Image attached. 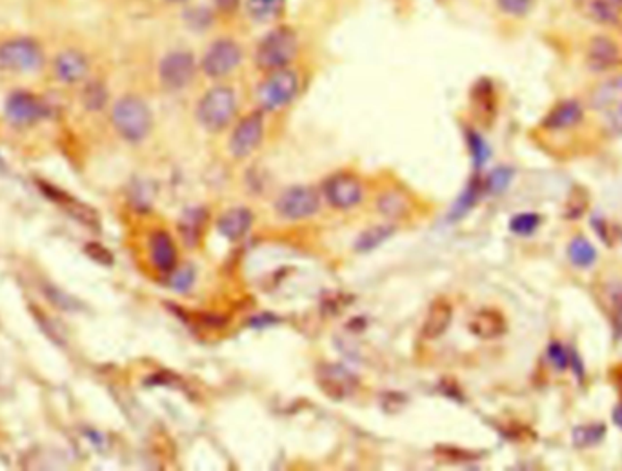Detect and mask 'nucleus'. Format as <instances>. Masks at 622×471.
Here are the masks:
<instances>
[{"label": "nucleus", "instance_id": "10", "mask_svg": "<svg viewBox=\"0 0 622 471\" xmlns=\"http://www.w3.org/2000/svg\"><path fill=\"white\" fill-rule=\"evenodd\" d=\"M275 210L286 220H306L321 210V197L314 188L293 186L281 193Z\"/></svg>", "mask_w": 622, "mask_h": 471}, {"label": "nucleus", "instance_id": "26", "mask_svg": "<svg viewBox=\"0 0 622 471\" xmlns=\"http://www.w3.org/2000/svg\"><path fill=\"white\" fill-rule=\"evenodd\" d=\"M393 233H395V226H388V224L367 227L357 237L355 252L367 253V252L377 250L379 246H383L386 241H390L393 237Z\"/></svg>", "mask_w": 622, "mask_h": 471}, {"label": "nucleus", "instance_id": "7", "mask_svg": "<svg viewBox=\"0 0 622 471\" xmlns=\"http://www.w3.org/2000/svg\"><path fill=\"white\" fill-rule=\"evenodd\" d=\"M159 81L164 90L168 91H182L188 88L199 70V61L195 58L194 51L177 47L168 51L159 63Z\"/></svg>", "mask_w": 622, "mask_h": 471}, {"label": "nucleus", "instance_id": "27", "mask_svg": "<svg viewBox=\"0 0 622 471\" xmlns=\"http://www.w3.org/2000/svg\"><path fill=\"white\" fill-rule=\"evenodd\" d=\"M217 13L212 6H204V4H195V6H188L184 10V24L188 26L190 31H195V33H204L208 31L215 21H217Z\"/></svg>", "mask_w": 622, "mask_h": 471}, {"label": "nucleus", "instance_id": "6", "mask_svg": "<svg viewBox=\"0 0 622 471\" xmlns=\"http://www.w3.org/2000/svg\"><path fill=\"white\" fill-rule=\"evenodd\" d=\"M244 63V47L231 37L215 39L203 53L199 70L212 81L229 77Z\"/></svg>", "mask_w": 622, "mask_h": 471}, {"label": "nucleus", "instance_id": "17", "mask_svg": "<svg viewBox=\"0 0 622 471\" xmlns=\"http://www.w3.org/2000/svg\"><path fill=\"white\" fill-rule=\"evenodd\" d=\"M495 15L510 26L528 24L539 12L540 0H491Z\"/></svg>", "mask_w": 622, "mask_h": 471}, {"label": "nucleus", "instance_id": "2", "mask_svg": "<svg viewBox=\"0 0 622 471\" xmlns=\"http://www.w3.org/2000/svg\"><path fill=\"white\" fill-rule=\"evenodd\" d=\"M111 123L117 133L128 142H143L153 130V113L137 95H126L115 102Z\"/></svg>", "mask_w": 622, "mask_h": 471}, {"label": "nucleus", "instance_id": "5", "mask_svg": "<svg viewBox=\"0 0 622 471\" xmlns=\"http://www.w3.org/2000/svg\"><path fill=\"white\" fill-rule=\"evenodd\" d=\"M300 91V77L293 68L268 72L257 86V102L264 113L288 107Z\"/></svg>", "mask_w": 622, "mask_h": 471}, {"label": "nucleus", "instance_id": "29", "mask_svg": "<svg viewBox=\"0 0 622 471\" xmlns=\"http://www.w3.org/2000/svg\"><path fill=\"white\" fill-rule=\"evenodd\" d=\"M480 190H482V183L479 176H473L470 181V184L466 186V190L461 193V197L455 201L452 211H450V220H461L462 217H466L477 204L479 197H480Z\"/></svg>", "mask_w": 622, "mask_h": 471}, {"label": "nucleus", "instance_id": "48", "mask_svg": "<svg viewBox=\"0 0 622 471\" xmlns=\"http://www.w3.org/2000/svg\"><path fill=\"white\" fill-rule=\"evenodd\" d=\"M168 4H173V6H184V4H188L190 0H166Z\"/></svg>", "mask_w": 622, "mask_h": 471}, {"label": "nucleus", "instance_id": "14", "mask_svg": "<svg viewBox=\"0 0 622 471\" xmlns=\"http://www.w3.org/2000/svg\"><path fill=\"white\" fill-rule=\"evenodd\" d=\"M317 381L323 391L335 400L350 397L357 388L353 373L339 364H323L317 372Z\"/></svg>", "mask_w": 622, "mask_h": 471}, {"label": "nucleus", "instance_id": "39", "mask_svg": "<svg viewBox=\"0 0 622 471\" xmlns=\"http://www.w3.org/2000/svg\"><path fill=\"white\" fill-rule=\"evenodd\" d=\"M169 275H171L169 284L178 293H186L195 282V271L192 268H180V270L175 268Z\"/></svg>", "mask_w": 622, "mask_h": 471}, {"label": "nucleus", "instance_id": "40", "mask_svg": "<svg viewBox=\"0 0 622 471\" xmlns=\"http://www.w3.org/2000/svg\"><path fill=\"white\" fill-rule=\"evenodd\" d=\"M611 324L615 337L622 335V289L611 293Z\"/></svg>", "mask_w": 622, "mask_h": 471}, {"label": "nucleus", "instance_id": "19", "mask_svg": "<svg viewBox=\"0 0 622 471\" xmlns=\"http://www.w3.org/2000/svg\"><path fill=\"white\" fill-rule=\"evenodd\" d=\"M254 224V213L244 206L231 208L224 211L217 220V231L229 243H237L242 237H246L247 231L252 229Z\"/></svg>", "mask_w": 622, "mask_h": 471}, {"label": "nucleus", "instance_id": "35", "mask_svg": "<svg viewBox=\"0 0 622 471\" xmlns=\"http://www.w3.org/2000/svg\"><path fill=\"white\" fill-rule=\"evenodd\" d=\"M540 222L542 218L539 213H533V211L517 213L510 220V231L519 235V237H530V235H533L539 229Z\"/></svg>", "mask_w": 622, "mask_h": 471}, {"label": "nucleus", "instance_id": "12", "mask_svg": "<svg viewBox=\"0 0 622 471\" xmlns=\"http://www.w3.org/2000/svg\"><path fill=\"white\" fill-rule=\"evenodd\" d=\"M572 4L593 28H622V0H572Z\"/></svg>", "mask_w": 622, "mask_h": 471}, {"label": "nucleus", "instance_id": "20", "mask_svg": "<svg viewBox=\"0 0 622 471\" xmlns=\"http://www.w3.org/2000/svg\"><path fill=\"white\" fill-rule=\"evenodd\" d=\"M208 220H210V211L203 206L186 210L178 220V231H180L182 243L188 248L199 246V243L203 241V235L208 227Z\"/></svg>", "mask_w": 622, "mask_h": 471}, {"label": "nucleus", "instance_id": "8", "mask_svg": "<svg viewBox=\"0 0 622 471\" xmlns=\"http://www.w3.org/2000/svg\"><path fill=\"white\" fill-rule=\"evenodd\" d=\"M44 64V49L30 37H15L0 44V66L17 73H33Z\"/></svg>", "mask_w": 622, "mask_h": 471}, {"label": "nucleus", "instance_id": "22", "mask_svg": "<svg viewBox=\"0 0 622 471\" xmlns=\"http://www.w3.org/2000/svg\"><path fill=\"white\" fill-rule=\"evenodd\" d=\"M40 190H42L53 202L60 204V206L65 208L72 217H75V218L81 220L82 224H86V226H90V227H99V215H97V211H95L93 208H90V206L79 202L77 199L66 195L65 192H60V190H56V188H53V186H49V184L40 183Z\"/></svg>", "mask_w": 622, "mask_h": 471}, {"label": "nucleus", "instance_id": "43", "mask_svg": "<svg viewBox=\"0 0 622 471\" xmlns=\"http://www.w3.org/2000/svg\"><path fill=\"white\" fill-rule=\"evenodd\" d=\"M84 252H86L95 262H100V264H106V266L113 264V255H111L104 246H100V244H97V243H90V244L84 248Z\"/></svg>", "mask_w": 622, "mask_h": 471}, {"label": "nucleus", "instance_id": "41", "mask_svg": "<svg viewBox=\"0 0 622 471\" xmlns=\"http://www.w3.org/2000/svg\"><path fill=\"white\" fill-rule=\"evenodd\" d=\"M604 115H606V124L609 132L615 135H622V100L615 104L613 107H609L608 111H604Z\"/></svg>", "mask_w": 622, "mask_h": 471}, {"label": "nucleus", "instance_id": "37", "mask_svg": "<svg viewBox=\"0 0 622 471\" xmlns=\"http://www.w3.org/2000/svg\"><path fill=\"white\" fill-rule=\"evenodd\" d=\"M588 193L584 188H574L570 193V199L566 202V210H565V217L570 220L581 218L584 215V211L588 210Z\"/></svg>", "mask_w": 622, "mask_h": 471}, {"label": "nucleus", "instance_id": "16", "mask_svg": "<svg viewBox=\"0 0 622 471\" xmlns=\"http://www.w3.org/2000/svg\"><path fill=\"white\" fill-rule=\"evenodd\" d=\"M55 75L58 81L66 82V84H75L86 79L88 72H90V63L88 56L82 51L77 49H66L55 56V64H53Z\"/></svg>", "mask_w": 622, "mask_h": 471}, {"label": "nucleus", "instance_id": "24", "mask_svg": "<svg viewBox=\"0 0 622 471\" xmlns=\"http://www.w3.org/2000/svg\"><path fill=\"white\" fill-rule=\"evenodd\" d=\"M452 321H454L452 304L445 299L433 301L429 310H428L426 321L422 324V335L426 338H439L448 331Z\"/></svg>", "mask_w": 622, "mask_h": 471}, {"label": "nucleus", "instance_id": "11", "mask_svg": "<svg viewBox=\"0 0 622 471\" xmlns=\"http://www.w3.org/2000/svg\"><path fill=\"white\" fill-rule=\"evenodd\" d=\"M324 199L335 210H351L364 199V188L357 175L339 171L332 175L323 186Z\"/></svg>", "mask_w": 622, "mask_h": 471}, {"label": "nucleus", "instance_id": "15", "mask_svg": "<svg viewBox=\"0 0 622 471\" xmlns=\"http://www.w3.org/2000/svg\"><path fill=\"white\" fill-rule=\"evenodd\" d=\"M8 119L19 126L33 124L46 115V107L39 97L28 91L13 93L6 102Z\"/></svg>", "mask_w": 622, "mask_h": 471}, {"label": "nucleus", "instance_id": "9", "mask_svg": "<svg viewBox=\"0 0 622 471\" xmlns=\"http://www.w3.org/2000/svg\"><path fill=\"white\" fill-rule=\"evenodd\" d=\"M266 113L259 107L244 115L229 135V151L235 158H246L257 151L266 133Z\"/></svg>", "mask_w": 622, "mask_h": 471}, {"label": "nucleus", "instance_id": "28", "mask_svg": "<svg viewBox=\"0 0 622 471\" xmlns=\"http://www.w3.org/2000/svg\"><path fill=\"white\" fill-rule=\"evenodd\" d=\"M471 100H473V104L477 107V113L480 116H484V119H488V123H489L495 116V109H497V98H495L493 84L489 81H486V79L479 81L473 86Z\"/></svg>", "mask_w": 622, "mask_h": 471}, {"label": "nucleus", "instance_id": "45", "mask_svg": "<svg viewBox=\"0 0 622 471\" xmlns=\"http://www.w3.org/2000/svg\"><path fill=\"white\" fill-rule=\"evenodd\" d=\"M277 322V319L273 317V315H259V317H255V319H252V326L254 328H264V326H272V324H275Z\"/></svg>", "mask_w": 622, "mask_h": 471}, {"label": "nucleus", "instance_id": "3", "mask_svg": "<svg viewBox=\"0 0 622 471\" xmlns=\"http://www.w3.org/2000/svg\"><path fill=\"white\" fill-rule=\"evenodd\" d=\"M238 109L237 93L231 86L217 84L199 98L195 116L197 123L210 133H220L233 123Z\"/></svg>", "mask_w": 622, "mask_h": 471}, {"label": "nucleus", "instance_id": "47", "mask_svg": "<svg viewBox=\"0 0 622 471\" xmlns=\"http://www.w3.org/2000/svg\"><path fill=\"white\" fill-rule=\"evenodd\" d=\"M613 424L622 430V402L613 409Z\"/></svg>", "mask_w": 622, "mask_h": 471}, {"label": "nucleus", "instance_id": "25", "mask_svg": "<svg viewBox=\"0 0 622 471\" xmlns=\"http://www.w3.org/2000/svg\"><path fill=\"white\" fill-rule=\"evenodd\" d=\"M470 330L473 335H477L480 338H497V337L505 335L506 321L499 312L482 310L471 319Z\"/></svg>", "mask_w": 622, "mask_h": 471}, {"label": "nucleus", "instance_id": "30", "mask_svg": "<svg viewBox=\"0 0 622 471\" xmlns=\"http://www.w3.org/2000/svg\"><path fill=\"white\" fill-rule=\"evenodd\" d=\"M568 257H570V262L574 266L590 268L597 261V250L586 237H583V235H577V237H574L570 246H568Z\"/></svg>", "mask_w": 622, "mask_h": 471}, {"label": "nucleus", "instance_id": "32", "mask_svg": "<svg viewBox=\"0 0 622 471\" xmlns=\"http://www.w3.org/2000/svg\"><path fill=\"white\" fill-rule=\"evenodd\" d=\"M464 135H466V144H468V150H470L473 166H475V169H480V167L489 160L491 150H489L488 142L484 141V137H482L477 130L466 128Z\"/></svg>", "mask_w": 622, "mask_h": 471}, {"label": "nucleus", "instance_id": "13", "mask_svg": "<svg viewBox=\"0 0 622 471\" xmlns=\"http://www.w3.org/2000/svg\"><path fill=\"white\" fill-rule=\"evenodd\" d=\"M584 121V106L577 98L558 100L542 119V128L548 132H566Z\"/></svg>", "mask_w": 622, "mask_h": 471}, {"label": "nucleus", "instance_id": "4", "mask_svg": "<svg viewBox=\"0 0 622 471\" xmlns=\"http://www.w3.org/2000/svg\"><path fill=\"white\" fill-rule=\"evenodd\" d=\"M620 30L622 28H593V31L583 40V61L592 73H609L622 63Z\"/></svg>", "mask_w": 622, "mask_h": 471}, {"label": "nucleus", "instance_id": "38", "mask_svg": "<svg viewBox=\"0 0 622 471\" xmlns=\"http://www.w3.org/2000/svg\"><path fill=\"white\" fill-rule=\"evenodd\" d=\"M548 359L557 372H565L566 368H570V353L561 342H557V340L549 342Z\"/></svg>", "mask_w": 622, "mask_h": 471}, {"label": "nucleus", "instance_id": "42", "mask_svg": "<svg viewBox=\"0 0 622 471\" xmlns=\"http://www.w3.org/2000/svg\"><path fill=\"white\" fill-rule=\"evenodd\" d=\"M244 4V0H212V8L215 10L217 15L231 17L235 15Z\"/></svg>", "mask_w": 622, "mask_h": 471}, {"label": "nucleus", "instance_id": "18", "mask_svg": "<svg viewBox=\"0 0 622 471\" xmlns=\"http://www.w3.org/2000/svg\"><path fill=\"white\" fill-rule=\"evenodd\" d=\"M150 257L153 266L160 273H171L178 264V252L171 235L164 229H157L150 237Z\"/></svg>", "mask_w": 622, "mask_h": 471}, {"label": "nucleus", "instance_id": "21", "mask_svg": "<svg viewBox=\"0 0 622 471\" xmlns=\"http://www.w3.org/2000/svg\"><path fill=\"white\" fill-rule=\"evenodd\" d=\"M608 77L600 81L588 97V104L595 111H608L622 100V73H606Z\"/></svg>", "mask_w": 622, "mask_h": 471}, {"label": "nucleus", "instance_id": "1", "mask_svg": "<svg viewBox=\"0 0 622 471\" xmlns=\"http://www.w3.org/2000/svg\"><path fill=\"white\" fill-rule=\"evenodd\" d=\"M300 49V39L293 26L277 24L268 30L255 46V66L268 73L291 66Z\"/></svg>", "mask_w": 622, "mask_h": 471}, {"label": "nucleus", "instance_id": "36", "mask_svg": "<svg viewBox=\"0 0 622 471\" xmlns=\"http://www.w3.org/2000/svg\"><path fill=\"white\" fill-rule=\"evenodd\" d=\"M82 102L90 111H100L108 104V90L102 82H88L82 91Z\"/></svg>", "mask_w": 622, "mask_h": 471}, {"label": "nucleus", "instance_id": "46", "mask_svg": "<svg viewBox=\"0 0 622 471\" xmlns=\"http://www.w3.org/2000/svg\"><path fill=\"white\" fill-rule=\"evenodd\" d=\"M592 226L597 229V233L600 235V239L602 241H606V243H611L608 237H606V229H608V224L602 220V218H599V217H595V218H592Z\"/></svg>", "mask_w": 622, "mask_h": 471}, {"label": "nucleus", "instance_id": "44", "mask_svg": "<svg viewBox=\"0 0 622 471\" xmlns=\"http://www.w3.org/2000/svg\"><path fill=\"white\" fill-rule=\"evenodd\" d=\"M570 368H574L575 377H577L579 381L584 379V368H583V363H581V359H579V355H577V351H572V353H570Z\"/></svg>", "mask_w": 622, "mask_h": 471}, {"label": "nucleus", "instance_id": "23", "mask_svg": "<svg viewBox=\"0 0 622 471\" xmlns=\"http://www.w3.org/2000/svg\"><path fill=\"white\" fill-rule=\"evenodd\" d=\"M288 0H244V13L255 24H275L286 12Z\"/></svg>", "mask_w": 622, "mask_h": 471}, {"label": "nucleus", "instance_id": "34", "mask_svg": "<svg viewBox=\"0 0 622 471\" xmlns=\"http://www.w3.org/2000/svg\"><path fill=\"white\" fill-rule=\"evenodd\" d=\"M514 176H515V173H514L512 167H506V166L495 167V169L488 175V179H486V183H484V188H486L489 193H493V195H501V193H505V192L510 188V184H512V181H514Z\"/></svg>", "mask_w": 622, "mask_h": 471}, {"label": "nucleus", "instance_id": "33", "mask_svg": "<svg viewBox=\"0 0 622 471\" xmlns=\"http://www.w3.org/2000/svg\"><path fill=\"white\" fill-rule=\"evenodd\" d=\"M606 435V426L604 424H583L574 428L572 439H574V446L575 448H593L597 446Z\"/></svg>", "mask_w": 622, "mask_h": 471}, {"label": "nucleus", "instance_id": "31", "mask_svg": "<svg viewBox=\"0 0 622 471\" xmlns=\"http://www.w3.org/2000/svg\"><path fill=\"white\" fill-rule=\"evenodd\" d=\"M379 211L388 218H402L410 213V201L399 192H386L377 201Z\"/></svg>", "mask_w": 622, "mask_h": 471}]
</instances>
